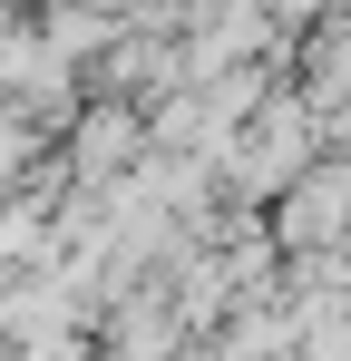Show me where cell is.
I'll return each mask as SVG.
<instances>
[{"label": "cell", "mask_w": 351, "mask_h": 361, "mask_svg": "<svg viewBox=\"0 0 351 361\" xmlns=\"http://www.w3.org/2000/svg\"><path fill=\"white\" fill-rule=\"evenodd\" d=\"M127 147H137V137H127V118H88V137H78V157H88V166H117Z\"/></svg>", "instance_id": "cell-2"}, {"label": "cell", "mask_w": 351, "mask_h": 361, "mask_svg": "<svg viewBox=\"0 0 351 361\" xmlns=\"http://www.w3.org/2000/svg\"><path fill=\"white\" fill-rule=\"evenodd\" d=\"M332 225H351V176H312L302 195H292L283 235H292V244H312V235H332Z\"/></svg>", "instance_id": "cell-1"}]
</instances>
